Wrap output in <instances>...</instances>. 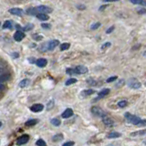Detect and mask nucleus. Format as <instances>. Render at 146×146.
Wrapping results in <instances>:
<instances>
[{
    "label": "nucleus",
    "mask_w": 146,
    "mask_h": 146,
    "mask_svg": "<svg viewBox=\"0 0 146 146\" xmlns=\"http://www.w3.org/2000/svg\"><path fill=\"white\" fill-rule=\"evenodd\" d=\"M124 116H125V119L128 121L134 124V125H136V126H139V124L142 121V119H140L138 116H136V115H132L129 112H126Z\"/></svg>",
    "instance_id": "nucleus-1"
},
{
    "label": "nucleus",
    "mask_w": 146,
    "mask_h": 146,
    "mask_svg": "<svg viewBox=\"0 0 146 146\" xmlns=\"http://www.w3.org/2000/svg\"><path fill=\"white\" fill-rule=\"evenodd\" d=\"M128 86H129L131 89H140V88L142 87V83H141V82L139 81L137 78H130L129 81H128Z\"/></svg>",
    "instance_id": "nucleus-2"
},
{
    "label": "nucleus",
    "mask_w": 146,
    "mask_h": 146,
    "mask_svg": "<svg viewBox=\"0 0 146 146\" xmlns=\"http://www.w3.org/2000/svg\"><path fill=\"white\" fill-rule=\"evenodd\" d=\"M36 12L38 14H49V13L52 12V8L47 5H38V7H36Z\"/></svg>",
    "instance_id": "nucleus-3"
},
{
    "label": "nucleus",
    "mask_w": 146,
    "mask_h": 146,
    "mask_svg": "<svg viewBox=\"0 0 146 146\" xmlns=\"http://www.w3.org/2000/svg\"><path fill=\"white\" fill-rule=\"evenodd\" d=\"M101 120H102V122H103L106 126H108V127H112V126H114V120H113L111 117L108 116V115H106V114L103 115V116L101 117Z\"/></svg>",
    "instance_id": "nucleus-4"
},
{
    "label": "nucleus",
    "mask_w": 146,
    "mask_h": 146,
    "mask_svg": "<svg viewBox=\"0 0 146 146\" xmlns=\"http://www.w3.org/2000/svg\"><path fill=\"white\" fill-rule=\"evenodd\" d=\"M29 141V136L27 134H23L22 136L18 137L16 140V145H23Z\"/></svg>",
    "instance_id": "nucleus-5"
},
{
    "label": "nucleus",
    "mask_w": 146,
    "mask_h": 146,
    "mask_svg": "<svg viewBox=\"0 0 146 146\" xmlns=\"http://www.w3.org/2000/svg\"><path fill=\"white\" fill-rule=\"evenodd\" d=\"M91 112L94 115L99 116V117H102L103 115H105V112L103 111V110H102L101 108L98 107V106H95V107L91 108Z\"/></svg>",
    "instance_id": "nucleus-6"
},
{
    "label": "nucleus",
    "mask_w": 146,
    "mask_h": 146,
    "mask_svg": "<svg viewBox=\"0 0 146 146\" xmlns=\"http://www.w3.org/2000/svg\"><path fill=\"white\" fill-rule=\"evenodd\" d=\"M59 44V41L57 39L54 40H51V41L47 42V50H54L55 47H57Z\"/></svg>",
    "instance_id": "nucleus-7"
},
{
    "label": "nucleus",
    "mask_w": 146,
    "mask_h": 146,
    "mask_svg": "<svg viewBox=\"0 0 146 146\" xmlns=\"http://www.w3.org/2000/svg\"><path fill=\"white\" fill-rule=\"evenodd\" d=\"M9 13L12 15H15V16H21L24 15V10L21 8H18V7H14V8L9 9Z\"/></svg>",
    "instance_id": "nucleus-8"
},
{
    "label": "nucleus",
    "mask_w": 146,
    "mask_h": 146,
    "mask_svg": "<svg viewBox=\"0 0 146 146\" xmlns=\"http://www.w3.org/2000/svg\"><path fill=\"white\" fill-rule=\"evenodd\" d=\"M25 36H26L25 33L22 32V31H20V30H18V31H16V32L15 33L14 36H13V38H14V39L16 40V41L19 42V41H21L22 39H24V38H25Z\"/></svg>",
    "instance_id": "nucleus-9"
},
{
    "label": "nucleus",
    "mask_w": 146,
    "mask_h": 146,
    "mask_svg": "<svg viewBox=\"0 0 146 146\" xmlns=\"http://www.w3.org/2000/svg\"><path fill=\"white\" fill-rule=\"evenodd\" d=\"M75 70H76L77 74H86V73H88L89 69H88V68H86L85 66L78 65L75 68Z\"/></svg>",
    "instance_id": "nucleus-10"
},
{
    "label": "nucleus",
    "mask_w": 146,
    "mask_h": 146,
    "mask_svg": "<svg viewBox=\"0 0 146 146\" xmlns=\"http://www.w3.org/2000/svg\"><path fill=\"white\" fill-rule=\"evenodd\" d=\"M44 110V106L42 104H34L30 107V111L32 112H40Z\"/></svg>",
    "instance_id": "nucleus-11"
},
{
    "label": "nucleus",
    "mask_w": 146,
    "mask_h": 146,
    "mask_svg": "<svg viewBox=\"0 0 146 146\" xmlns=\"http://www.w3.org/2000/svg\"><path fill=\"white\" fill-rule=\"evenodd\" d=\"M73 115V110L70 109V108H68V109H66L65 111L62 112L61 114V117L64 119H68L69 118V117H71Z\"/></svg>",
    "instance_id": "nucleus-12"
},
{
    "label": "nucleus",
    "mask_w": 146,
    "mask_h": 146,
    "mask_svg": "<svg viewBox=\"0 0 146 146\" xmlns=\"http://www.w3.org/2000/svg\"><path fill=\"white\" fill-rule=\"evenodd\" d=\"M36 66H38V67L44 68V67H46V66H47V60L46 59V58H38V59H36Z\"/></svg>",
    "instance_id": "nucleus-13"
},
{
    "label": "nucleus",
    "mask_w": 146,
    "mask_h": 146,
    "mask_svg": "<svg viewBox=\"0 0 146 146\" xmlns=\"http://www.w3.org/2000/svg\"><path fill=\"white\" fill-rule=\"evenodd\" d=\"M109 93H110V89H103L102 90H100V92H99L98 98H97L96 100H100V99H101V98H104V97L107 96Z\"/></svg>",
    "instance_id": "nucleus-14"
},
{
    "label": "nucleus",
    "mask_w": 146,
    "mask_h": 146,
    "mask_svg": "<svg viewBox=\"0 0 146 146\" xmlns=\"http://www.w3.org/2000/svg\"><path fill=\"white\" fill-rule=\"evenodd\" d=\"M9 78H10V74H9V73H7V72H5V73L2 72L1 73V76H0V82H1V83H4L5 81H7Z\"/></svg>",
    "instance_id": "nucleus-15"
},
{
    "label": "nucleus",
    "mask_w": 146,
    "mask_h": 146,
    "mask_svg": "<svg viewBox=\"0 0 146 146\" xmlns=\"http://www.w3.org/2000/svg\"><path fill=\"white\" fill-rule=\"evenodd\" d=\"M93 93H95V90H93V89H85V90H82L81 92H80V96L85 98V97L89 96V95L93 94Z\"/></svg>",
    "instance_id": "nucleus-16"
},
{
    "label": "nucleus",
    "mask_w": 146,
    "mask_h": 146,
    "mask_svg": "<svg viewBox=\"0 0 146 146\" xmlns=\"http://www.w3.org/2000/svg\"><path fill=\"white\" fill-rule=\"evenodd\" d=\"M12 27H13L12 20H7V21L4 22L3 26H2V28L3 29H11Z\"/></svg>",
    "instance_id": "nucleus-17"
},
{
    "label": "nucleus",
    "mask_w": 146,
    "mask_h": 146,
    "mask_svg": "<svg viewBox=\"0 0 146 146\" xmlns=\"http://www.w3.org/2000/svg\"><path fill=\"white\" fill-rule=\"evenodd\" d=\"M38 121H39V120H38V119H31V120H28L27 121H26L25 125L27 126V127H30V126L36 125V123H38Z\"/></svg>",
    "instance_id": "nucleus-18"
},
{
    "label": "nucleus",
    "mask_w": 146,
    "mask_h": 146,
    "mask_svg": "<svg viewBox=\"0 0 146 146\" xmlns=\"http://www.w3.org/2000/svg\"><path fill=\"white\" fill-rule=\"evenodd\" d=\"M121 136L120 132H117V131H111V133L107 135V138L108 139H114V138H119V137Z\"/></svg>",
    "instance_id": "nucleus-19"
},
{
    "label": "nucleus",
    "mask_w": 146,
    "mask_h": 146,
    "mask_svg": "<svg viewBox=\"0 0 146 146\" xmlns=\"http://www.w3.org/2000/svg\"><path fill=\"white\" fill-rule=\"evenodd\" d=\"M131 4H134V5H140L142 7H146V0H131Z\"/></svg>",
    "instance_id": "nucleus-20"
},
{
    "label": "nucleus",
    "mask_w": 146,
    "mask_h": 146,
    "mask_svg": "<svg viewBox=\"0 0 146 146\" xmlns=\"http://www.w3.org/2000/svg\"><path fill=\"white\" fill-rule=\"evenodd\" d=\"M29 83H30L29 80H27V78H24V80H22L21 81L19 82L18 86H19L20 88H26V87H27V86L29 85Z\"/></svg>",
    "instance_id": "nucleus-21"
},
{
    "label": "nucleus",
    "mask_w": 146,
    "mask_h": 146,
    "mask_svg": "<svg viewBox=\"0 0 146 146\" xmlns=\"http://www.w3.org/2000/svg\"><path fill=\"white\" fill-rule=\"evenodd\" d=\"M50 122L52 125L56 126V127H58V126H59L60 124H61V120H59L58 118H53L50 120Z\"/></svg>",
    "instance_id": "nucleus-22"
},
{
    "label": "nucleus",
    "mask_w": 146,
    "mask_h": 146,
    "mask_svg": "<svg viewBox=\"0 0 146 146\" xmlns=\"http://www.w3.org/2000/svg\"><path fill=\"white\" fill-rule=\"evenodd\" d=\"M36 16L39 20H42V21H47V20L49 19V16H47V15H46V14H38Z\"/></svg>",
    "instance_id": "nucleus-23"
},
{
    "label": "nucleus",
    "mask_w": 146,
    "mask_h": 146,
    "mask_svg": "<svg viewBox=\"0 0 146 146\" xmlns=\"http://www.w3.org/2000/svg\"><path fill=\"white\" fill-rule=\"evenodd\" d=\"M27 14L30 15V16H36L38 15V12H36V7H30L27 10Z\"/></svg>",
    "instance_id": "nucleus-24"
},
{
    "label": "nucleus",
    "mask_w": 146,
    "mask_h": 146,
    "mask_svg": "<svg viewBox=\"0 0 146 146\" xmlns=\"http://www.w3.org/2000/svg\"><path fill=\"white\" fill-rule=\"evenodd\" d=\"M63 140V135L61 134V133H58V134L54 135V136L52 137V141L55 142H59V141Z\"/></svg>",
    "instance_id": "nucleus-25"
},
{
    "label": "nucleus",
    "mask_w": 146,
    "mask_h": 146,
    "mask_svg": "<svg viewBox=\"0 0 146 146\" xmlns=\"http://www.w3.org/2000/svg\"><path fill=\"white\" fill-rule=\"evenodd\" d=\"M69 47H70V44L68 43V42L62 43V44H60V50H62V51L67 50V49L69 48Z\"/></svg>",
    "instance_id": "nucleus-26"
},
{
    "label": "nucleus",
    "mask_w": 146,
    "mask_h": 146,
    "mask_svg": "<svg viewBox=\"0 0 146 146\" xmlns=\"http://www.w3.org/2000/svg\"><path fill=\"white\" fill-rule=\"evenodd\" d=\"M146 134V129L145 130H142V131H135V132L131 133V136H137V135H144Z\"/></svg>",
    "instance_id": "nucleus-27"
},
{
    "label": "nucleus",
    "mask_w": 146,
    "mask_h": 146,
    "mask_svg": "<svg viewBox=\"0 0 146 146\" xmlns=\"http://www.w3.org/2000/svg\"><path fill=\"white\" fill-rule=\"evenodd\" d=\"M33 28H34V25H33V24H27V26H25L24 27H22V30L23 31H29Z\"/></svg>",
    "instance_id": "nucleus-28"
},
{
    "label": "nucleus",
    "mask_w": 146,
    "mask_h": 146,
    "mask_svg": "<svg viewBox=\"0 0 146 146\" xmlns=\"http://www.w3.org/2000/svg\"><path fill=\"white\" fill-rule=\"evenodd\" d=\"M127 105H128V101H127L126 100H120V101L118 102V106H119L120 108H125Z\"/></svg>",
    "instance_id": "nucleus-29"
},
{
    "label": "nucleus",
    "mask_w": 146,
    "mask_h": 146,
    "mask_svg": "<svg viewBox=\"0 0 146 146\" xmlns=\"http://www.w3.org/2000/svg\"><path fill=\"white\" fill-rule=\"evenodd\" d=\"M76 82H77V80H76V78H69L68 80H66L65 85H66V86H69V85H71V84L76 83Z\"/></svg>",
    "instance_id": "nucleus-30"
},
{
    "label": "nucleus",
    "mask_w": 146,
    "mask_h": 146,
    "mask_svg": "<svg viewBox=\"0 0 146 146\" xmlns=\"http://www.w3.org/2000/svg\"><path fill=\"white\" fill-rule=\"evenodd\" d=\"M36 146H47V143H46L45 141L42 140V139H38L36 142Z\"/></svg>",
    "instance_id": "nucleus-31"
},
{
    "label": "nucleus",
    "mask_w": 146,
    "mask_h": 146,
    "mask_svg": "<svg viewBox=\"0 0 146 146\" xmlns=\"http://www.w3.org/2000/svg\"><path fill=\"white\" fill-rule=\"evenodd\" d=\"M32 38L34 40H36V41H40V40L43 39V36L38 35V34H34V35H32Z\"/></svg>",
    "instance_id": "nucleus-32"
},
{
    "label": "nucleus",
    "mask_w": 146,
    "mask_h": 146,
    "mask_svg": "<svg viewBox=\"0 0 146 146\" xmlns=\"http://www.w3.org/2000/svg\"><path fill=\"white\" fill-rule=\"evenodd\" d=\"M101 26V23L100 22H96V23H94V24H92L91 25V27H90V29L91 30H95V29H98L99 27Z\"/></svg>",
    "instance_id": "nucleus-33"
},
{
    "label": "nucleus",
    "mask_w": 146,
    "mask_h": 146,
    "mask_svg": "<svg viewBox=\"0 0 146 146\" xmlns=\"http://www.w3.org/2000/svg\"><path fill=\"white\" fill-rule=\"evenodd\" d=\"M111 46V42H105L104 44H102V46L100 47V49H101V50H105V49H107L108 47H110Z\"/></svg>",
    "instance_id": "nucleus-34"
},
{
    "label": "nucleus",
    "mask_w": 146,
    "mask_h": 146,
    "mask_svg": "<svg viewBox=\"0 0 146 146\" xmlns=\"http://www.w3.org/2000/svg\"><path fill=\"white\" fill-rule=\"evenodd\" d=\"M66 73H68V74H69V75L77 74L76 70H75V68L74 69H73V68H69V69H66Z\"/></svg>",
    "instance_id": "nucleus-35"
},
{
    "label": "nucleus",
    "mask_w": 146,
    "mask_h": 146,
    "mask_svg": "<svg viewBox=\"0 0 146 146\" xmlns=\"http://www.w3.org/2000/svg\"><path fill=\"white\" fill-rule=\"evenodd\" d=\"M124 84H125L124 80H118V83L115 85V87H116V88H120V87H122Z\"/></svg>",
    "instance_id": "nucleus-36"
},
{
    "label": "nucleus",
    "mask_w": 146,
    "mask_h": 146,
    "mask_svg": "<svg viewBox=\"0 0 146 146\" xmlns=\"http://www.w3.org/2000/svg\"><path fill=\"white\" fill-rule=\"evenodd\" d=\"M54 107V100H50V101L47 102V109L48 110H51L52 108Z\"/></svg>",
    "instance_id": "nucleus-37"
},
{
    "label": "nucleus",
    "mask_w": 146,
    "mask_h": 146,
    "mask_svg": "<svg viewBox=\"0 0 146 146\" xmlns=\"http://www.w3.org/2000/svg\"><path fill=\"white\" fill-rule=\"evenodd\" d=\"M87 83L89 84V85H91V86H93V85H95V84H96V80H93L92 78H88V80H87Z\"/></svg>",
    "instance_id": "nucleus-38"
},
{
    "label": "nucleus",
    "mask_w": 146,
    "mask_h": 146,
    "mask_svg": "<svg viewBox=\"0 0 146 146\" xmlns=\"http://www.w3.org/2000/svg\"><path fill=\"white\" fill-rule=\"evenodd\" d=\"M137 13H138L139 15L146 14V8H144V7H141L140 9H138V10H137Z\"/></svg>",
    "instance_id": "nucleus-39"
},
{
    "label": "nucleus",
    "mask_w": 146,
    "mask_h": 146,
    "mask_svg": "<svg viewBox=\"0 0 146 146\" xmlns=\"http://www.w3.org/2000/svg\"><path fill=\"white\" fill-rule=\"evenodd\" d=\"M117 78H118V77H116V76L111 77V78H107V80H106V82H107V83H110V82H113V81H114V80H117Z\"/></svg>",
    "instance_id": "nucleus-40"
},
{
    "label": "nucleus",
    "mask_w": 146,
    "mask_h": 146,
    "mask_svg": "<svg viewBox=\"0 0 146 146\" xmlns=\"http://www.w3.org/2000/svg\"><path fill=\"white\" fill-rule=\"evenodd\" d=\"M41 27H43L44 29H50L51 28V25L50 24H47V23H42Z\"/></svg>",
    "instance_id": "nucleus-41"
},
{
    "label": "nucleus",
    "mask_w": 146,
    "mask_h": 146,
    "mask_svg": "<svg viewBox=\"0 0 146 146\" xmlns=\"http://www.w3.org/2000/svg\"><path fill=\"white\" fill-rule=\"evenodd\" d=\"M114 28H115L114 26H111V27H109V28H108L107 30H106V33H107V34H110V33H111L113 30H114Z\"/></svg>",
    "instance_id": "nucleus-42"
},
{
    "label": "nucleus",
    "mask_w": 146,
    "mask_h": 146,
    "mask_svg": "<svg viewBox=\"0 0 146 146\" xmlns=\"http://www.w3.org/2000/svg\"><path fill=\"white\" fill-rule=\"evenodd\" d=\"M74 144H75L74 142H65L62 146H73Z\"/></svg>",
    "instance_id": "nucleus-43"
},
{
    "label": "nucleus",
    "mask_w": 146,
    "mask_h": 146,
    "mask_svg": "<svg viewBox=\"0 0 146 146\" xmlns=\"http://www.w3.org/2000/svg\"><path fill=\"white\" fill-rule=\"evenodd\" d=\"M76 7H77V8L80 9V10H84V9H86V5H77Z\"/></svg>",
    "instance_id": "nucleus-44"
},
{
    "label": "nucleus",
    "mask_w": 146,
    "mask_h": 146,
    "mask_svg": "<svg viewBox=\"0 0 146 146\" xmlns=\"http://www.w3.org/2000/svg\"><path fill=\"white\" fill-rule=\"evenodd\" d=\"M139 126H146V120H142V121L139 124Z\"/></svg>",
    "instance_id": "nucleus-45"
},
{
    "label": "nucleus",
    "mask_w": 146,
    "mask_h": 146,
    "mask_svg": "<svg viewBox=\"0 0 146 146\" xmlns=\"http://www.w3.org/2000/svg\"><path fill=\"white\" fill-rule=\"evenodd\" d=\"M28 61L30 62V63H34V62L36 63V60H35V58H28Z\"/></svg>",
    "instance_id": "nucleus-46"
},
{
    "label": "nucleus",
    "mask_w": 146,
    "mask_h": 146,
    "mask_svg": "<svg viewBox=\"0 0 146 146\" xmlns=\"http://www.w3.org/2000/svg\"><path fill=\"white\" fill-rule=\"evenodd\" d=\"M106 7H108V5H101V7L99 8V10L100 11H102V10H104V9L106 8Z\"/></svg>",
    "instance_id": "nucleus-47"
},
{
    "label": "nucleus",
    "mask_w": 146,
    "mask_h": 146,
    "mask_svg": "<svg viewBox=\"0 0 146 146\" xmlns=\"http://www.w3.org/2000/svg\"><path fill=\"white\" fill-rule=\"evenodd\" d=\"M11 55H12L13 58H18V56H19V55H18V53H16V52H15V53H12Z\"/></svg>",
    "instance_id": "nucleus-48"
},
{
    "label": "nucleus",
    "mask_w": 146,
    "mask_h": 146,
    "mask_svg": "<svg viewBox=\"0 0 146 146\" xmlns=\"http://www.w3.org/2000/svg\"><path fill=\"white\" fill-rule=\"evenodd\" d=\"M4 89H5V86H4L3 83H1V84H0V89H1V91L4 90Z\"/></svg>",
    "instance_id": "nucleus-49"
},
{
    "label": "nucleus",
    "mask_w": 146,
    "mask_h": 146,
    "mask_svg": "<svg viewBox=\"0 0 146 146\" xmlns=\"http://www.w3.org/2000/svg\"><path fill=\"white\" fill-rule=\"evenodd\" d=\"M143 143H144V144H146V141H144V142H143Z\"/></svg>",
    "instance_id": "nucleus-50"
},
{
    "label": "nucleus",
    "mask_w": 146,
    "mask_h": 146,
    "mask_svg": "<svg viewBox=\"0 0 146 146\" xmlns=\"http://www.w3.org/2000/svg\"><path fill=\"white\" fill-rule=\"evenodd\" d=\"M145 86H146V81H145Z\"/></svg>",
    "instance_id": "nucleus-51"
}]
</instances>
